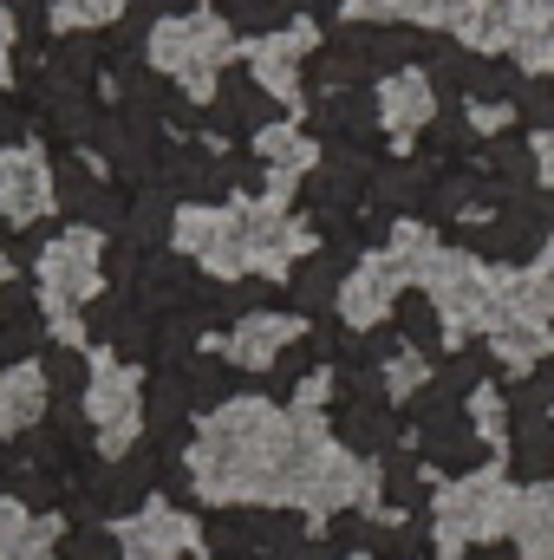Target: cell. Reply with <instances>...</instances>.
<instances>
[{"instance_id":"1","label":"cell","mask_w":554,"mask_h":560,"mask_svg":"<svg viewBox=\"0 0 554 560\" xmlns=\"http://www.w3.org/2000/svg\"><path fill=\"white\" fill-rule=\"evenodd\" d=\"M516 495L522 489H509V476L489 463V469H476V476H463V482H450L443 495H437V555L457 560L470 541H489V535H509V522H516Z\"/></svg>"},{"instance_id":"3","label":"cell","mask_w":554,"mask_h":560,"mask_svg":"<svg viewBox=\"0 0 554 560\" xmlns=\"http://www.w3.org/2000/svg\"><path fill=\"white\" fill-rule=\"evenodd\" d=\"M53 202H59V215L66 222H92V229H125V215H131V202L112 189V183H99L72 150H59V163H53Z\"/></svg>"},{"instance_id":"15","label":"cell","mask_w":554,"mask_h":560,"mask_svg":"<svg viewBox=\"0 0 554 560\" xmlns=\"http://www.w3.org/2000/svg\"><path fill=\"white\" fill-rule=\"evenodd\" d=\"M85 378H92V372H85L79 352H46V385L59 392V405H72V398L85 392Z\"/></svg>"},{"instance_id":"17","label":"cell","mask_w":554,"mask_h":560,"mask_svg":"<svg viewBox=\"0 0 554 560\" xmlns=\"http://www.w3.org/2000/svg\"><path fill=\"white\" fill-rule=\"evenodd\" d=\"M326 300H339V268L333 261L300 268V306H326Z\"/></svg>"},{"instance_id":"4","label":"cell","mask_w":554,"mask_h":560,"mask_svg":"<svg viewBox=\"0 0 554 560\" xmlns=\"http://www.w3.org/2000/svg\"><path fill=\"white\" fill-rule=\"evenodd\" d=\"M405 280H417V268L399 255V248L372 255L359 275L339 287V313H346V326H359V332H366V326H379V319L392 313V300H399V287H405Z\"/></svg>"},{"instance_id":"21","label":"cell","mask_w":554,"mask_h":560,"mask_svg":"<svg viewBox=\"0 0 554 560\" xmlns=\"http://www.w3.org/2000/svg\"><path fill=\"white\" fill-rule=\"evenodd\" d=\"M476 13V0H424V20L430 26H463Z\"/></svg>"},{"instance_id":"2","label":"cell","mask_w":554,"mask_h":560,"mask_svg":"<svg viewBox=\"0 0 554 560\" xmlns=\"http://www.w3.org/2000/svg\"><path fill=\"white\" fill-rule=\"evenodd\" d=\"M424 300L443 313V326H450V339L463 332V326H476V306H483V293H489V268L476 261V255H463V248H437L430 261H424Z\"/></svg>"},{"instance_id":"23","label":"cell","mask_w":554,"mask_h":560,"mask_svg":"<svg viewBox=\"0 0 554 560\" xmlns=\"http://www.w3.org/2000/svg\"><path fill=\"white\" fill-rule=\"evenodd\" d=\"M535 176L554 189V131H542V138H535Z\"/></svg>"},{"instance_id":"16","label":"cell","mask_w":554,"mask_h":560,"mask_svg":"<svg viewBox=\"0 0 554 560\" xmlns=\"http://www.w3.org/2000/svg\"><path fill=\"white\" fill-rule=\"evenodd\" d=\"M13 495H20L26 509H53V502H59V476H53V469H13Z\"/></svg>"},{"instance_id":"19","label":"cell","mask_w":554,"mask_h":560,"mask_svg":"<svg viewBox=\"0 0 554 560\" xmlns=\"http://www.w3.org/2000/svg\"><path fill=\"white\" fill-rule=\"evenodd\" d=\"M470 418H476V436H483V443H503V398H496L489 385H476Z\"/></svg>"},{"instance_id":"13","label":"cell","mask_w":554,"mask_h":560,"mask_svg":"<svg viewBox=\"0 0 554 560\" xmlns=\"http://www.w3.org/2000/svg\"><path fill=\"white\" fill-rule=\"evenodd\" d=\"M59 560H125V548H118L99 522H79V528L59 541Z\"/></svg>"},{"instance_id":"24","label":"cell","mask_w":554,"mask_h":560,"mask_svg":"<svg viewBox=\"0 0 554 560\" xmlns=\"http://www.w3.org/2000/svg\"><path fill=\"white\" fill-rule=\"evenodd\" d=\"M20 138V112H13V98L0 92V143H13Z\"/></svg>"},{"instance_id":"22","label":"cell","mask_w":554,"mask_h":560,"mask_svg":"<svg viewBox=\"0 0 554 560\" xmlns=\"http://www.w3.org/2000/svg\"><path fill=\"white\" fill-rule=\"evenodd\" d=\"M529 275H535V293H542V313H554V242L542 248V261H535Z\"/></svg>"},{"instance_id":"12","label":"cell","mask_w":554,"mask_h":560,"mask_svg":"<svg viewBox=\"0 0 554 560\" xmlns=\"http://www.w3.org/2000/svg\"><path fill=\"white\" fill-rule=\"evenodd\" d=\"M0 326H26V332H46L33 280H7V287H0Z\"/></svg>"},{"instance_id":"6","label":"cell","mask_w":554,"mask_h":560,"mask_svg":"<svg viewBox=\"0 0 554 560\" xmlns=\"http://www.w3.org/2000/svg\"><path fill=\"white\" fill-rule=\"evenodd\" d=\"M216 125L222 131H275V92L255 72H222V85H216Z\"/></svg>"},{"instance_id":"14","label":"cell","mask_w":554,"mask_h":560,"mask_svg":"<svg viewBox=\"0 0 554 560\" xmlns=\"http://www.w3.org/2000/svg\"><path fill=\"white\" fill-rule=\"evenodd\" d=\"M424 385H430L424 352H392V359H385V392H392V398H417Z\"/></svg>"},{"instance_id":"10","label":"cell","mask_w":554,"mask_h":560,"mask_svg":"<svg viewBox=\"0 0 554 560\" xmlns=\"http://www.w3.org/2000/svg\"><path fill=\"white\" fill-rule=\"evenodd\" d=\"M516 26H522V0H476V13L457 33L470 52H503V46H516Z\"/></svg>"},{"instance_id":"11","label":"cell","mask_w":554,"mask_h":560,"mask_svg":"<svg viewBox=\"0 0 554 560\" xmlns=\"http://www.w3.org/2000/svg\"><path fill=\"white\" fill-rule=\"evenodd\" d=\"M280 13H287V0H222V20H229V26H242V33H255V39H268V33H275Z\"/></svg>"},{"instance_id":"8","label":"cell","mask_w":554,"mask_h":560,"mask_svg":"<svg viewBox=\"0 0 554 560\" xmlns=\"http://www.w3.org/2000/svg\"><path fill=\"white\" fill-rule=\"evenodd\" d=\"M516 66L529 79H549L554 72V0H522V26H516Z\"/></svg>"},{"instance_id":"9","label":"cell","mask_w":554,"mask_h":560,"mask_svg":"<svg viewBox=\"0 0 554 560\" xmlns=\"http://www.w3.org/2000/svg\"><path fill=\"white\" fill-rule=\"evenodd\" d=\"M489 346H496V359H503L509 372H535L542 359H554L549 319H509V326H496V332H489Z\"/></svg>"},{"instance_id":"7","label":"cell","mask_w":554,"mask_h":560,"mask_svg":"<svg viewBox=\"0 0 554 560\" xmlns=\"http://www.w3.org/2000/svg\"><path fill=\"white\" fill-rule=\"evenodd\" d=\"M509 541H516L522 560H554V482H535V489L516 495Z\"/></svg>"},{"instance_id":"5","label":"cell","mask_w":554,"mask_h":560,"mask_svg":"<svg viewBox=\"0 0 554 560\" xmlns=\"http://www.w3.org/2000/svg\"><path fill=\"white\" fill-rule=\"evenodd\" d=\"M437 118V85L424 79V72H392L385 85H379V125L392 131V138H412V131H424Z\"/></svg>"},{"instance_id":"20","label":"cell","mask_w":554,"mask_h":560,"mask_svg":"<svg viewBox=\"0 0 554 560\" xmlns=\"http://www.w3.org/2000/svg\"><path fill=\"white\" fill-rule=\"evenodd\" d=\"M509 118H516L509 98H476V105H470V131H503Z\"/></svg>"},{"instance_id":"18","label":"cell","mask_w":554,"mask_h":560,"mask_svg":"<svg viewBox=\"0 0 554 560\" xmlns=\"http://www.w3.org/2000/svg\"><path fill=\"white\" fill-rule=\"evenodd\" d=\"M353 20H424V0H346Z\"/></svg>"}]
</instances>
